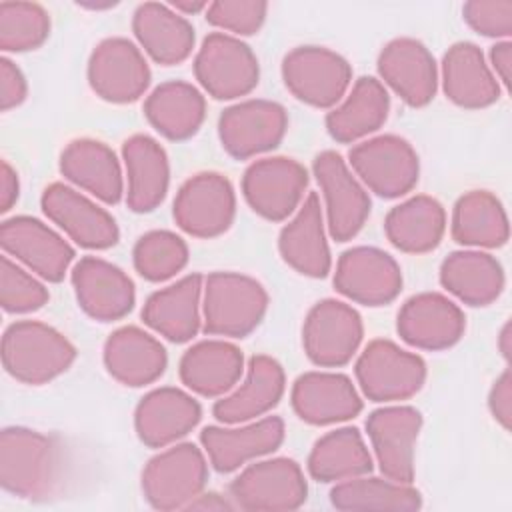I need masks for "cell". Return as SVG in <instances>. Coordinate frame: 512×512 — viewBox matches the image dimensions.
Here are the masks:
<instances>
[{
  "instance_id": "ac0fdd59",
  "label": "cell",
  "mask_w": 512,
  "mask_h": 512,
  "mask_svg": "<svg viewBox=\"0 0 512 512\" xmlns=\"http://www.w3.org/2000/svg\"><path fill=\"white\" fill-rule=\"evenodd\" d=\"M422 414L412 406H384L366 420V432L380 472L396 482L412 484L414 448Z\"/></svg>"
},
{
  "instance_id": "5bb4252c",
  "label": "cell",
  "mask_w": 512,
  "mask_h": 512,
  "mask_svg": "<svg viewBox=\"0 0 512 512\" xmlns=\"http://www.w3.org/2000/svg\"><path fill=\"white\" fill-rule=\"evenodd\" d=\"M288 128V114L282 104L252 98L228 106L218 118L222 148L236 160L276 148Z\"/></svg>"
},
{
  "instance_id": "7dc6e473",
  "label": "cell",
  "mask_w": 512,
  "mask_h": 512,
  "mask_svg": "<svg viewBox=\"0 0 512 512\" xmlns=\"http://www.w3.org/2000/svg\"><path fill=\"white\" fill-rule=\"evenodd\" d=\"M28 96V84L22 70L10 60H0V108L8 112L10 108L20 106Z\"/></svg>"
},
{
  "instance_id": "c3c4849f",
  "label": "cell",
  "mask_w": 512,
  "mask_h": 512,
  "mask_svg": "<svg viewBox=\"0 0 512 512\" xmlns=\"http://www.w3.org/2000/svg\"><path fill=\"white\" fill-rule=\"evenodd\" d=\"M488 408L494 420L504 428L510 430L512 422V374L506 368L492 384L488 394Z\"/></svg>"
},
{
  "instance_id": "d6986e66",
  "label": "cell",
  "mask_w": 512,
  "mask_h": 512,
  "mask_svg": "<svg viewBox=\"0 0 512 512\" xmlns=\"http://www.w3.org/2000/svg\"><path fill=\"white\" fill-rule=\"evenodd\" d=\"M396 330L406 344L436 352L454 346L464 336L466 318L448 296L420 292L400 306Z\"/></svg>"
},
{
  "instance_id": "6da1fadb",
  "label": "cell",
  "mask_w": 512,
  "mask_h": 512,
  "mask_svg": "<svg viewBox=\"0 0 512 512\" xmlns=\"http://www.w3.org/2000/svg\"><path fill=\"white\" fill-rule=\"evenodd\" d=\"M62 456L54 438L8 426L0 434V484L6 492L26 498H48L60 480Z\"/></svg>"
},
{
  "instance_id": "9c48e42d",
  "label": "cell",
  "mask_w": 512,
  "mask_h": 512,
  "mask_svg": "<svg viewBox=\"0 0 512 512\" xmlns=\"http://www.w3.org/2000/svg\"><path fill=\"white\" fill-rule=\"evenodd\" d=\"M282 80L300 102L314 108H332L346 94L352 68L344 56L330 48L298 46L282 60Z\"/></svg>"
},
{
  "instance_id": "f546056e",
  "label": "cell",
  "mask_w": 512,
  "mask_h": 512,
  "mask_svg": "<svg viewBox=\"0 0 512 512\" xmlns=\"http://www.w3.org/2000/svg\"><path fill=\"white\" fill-rule=\"evenodd\" d=\"M442 88L450 102L468 110L492 106L500 98V84L482 50L472 42H456L446 50Z\"/></svg>"
},
{
  "instance_id": "4316f807",
  "label": "cell",
  "mask_w": 512,
  "mask_h": 512,
  "mask_svg": "<svg viewBox=\"0 0 512 512\" xmlns=\"http://www.w3.org/2000/svg\"><path fill=\"white\" fill-rule=\"evenodd\" d=\"M324 226L320 198L316 192H310L298 206L294 218L280 230V256L298 274L324 278L330 272L332 258Z\"/></svg>"
},
{
  "instance_id": "d4e9b609",
  "label": "cell",
  "mask_w": 512,
  "mask_h": 512,
  "mask_svg": "<svg viewBox=\"0 0 512 512\" xmlns=\"http://www.w3.org/2000/svg\"><path fill=\"white\" fill-rule=\"evenodd\" d=\"M290 400L296 416L314 426L346 422L362 410L352 380L338 372H304L294 380Z\"/></svg>"
},
{
  "instance_id": "1f68e13d",
  "label": "cell",
  "mask_w": 512,
  "mask_h": 512,
  "mask_svg": "<svg viewBox=\"0 0 512 512\" xmlns=\"http://www.w3.org/2000/svg\"><path fill=\"white\" fill-rule=\"evenodd\" d=\"M182 384L200 396L230 392L244 374L242 350L226 340H200L190 346L178 364Z\"/></svg>"
},
{
  "instance_id": "b9f144b4",
  "label": "cell",
  "mask_w": 512,
  "mask_h": 512,
  "mask_svg": "<svg viewBox=\"0 0 512 512\" xmlns=\"http://www.w3.org/2000/svg\"><path fill=\"white\" fill-rule=\"evenodd\" d=\"M132 262L144 280L164 282L186 266L188 246L170 230H150L136 240Z\"/></svg>"
},
{
  "instance_id": "816d5d0a",
  "label": "cell",
  "mask_w": 512,
  "mask_h": 512,
  "mask_svg": "<svg viewBox=\"0 0 512 512\" xmlns=\"http://www.w3.org/2000/svg\"><path fill=\"white\" fill-rule=\"evenodd\" d=\"M236 508L232 498H224L216 492H208V494H198L184 510H232Z\"/></svg>"
},
{
  "instance_id": "8992f818",
  "label": "cell",
  "mask_w": 512,
  "mask_h": 512,
  "mask_svg": "<svg viewBox=\"0 0 512 512\" xmlns=\"http://www.w3.org/2000/svg\"><path fill=\"white\" fill-rule=\"evenodd\" d=\"M308 484L292 458H268L246 466L230 484L236 508L252 512L296 510L306 502Z\"/></svg>"
},
{
  "instance_id": "f5cc1de1",
  "label": "cell",
  "mask_w": 512,
  "mask_h": 512,
  "mask_svg": "<svg viewBox=\"0 0 512 512\" xmlns=\"http://www.w3.org/2000/svg\"><path fill=\"white\" fill-rule=\"evenodd\" d=\"M498 350L504 356V360L508 362L512 356V326H510V322H506L498 334Z\"/></svg>"
},
{
  "instance_id": "ba28073f",
  "label": "cell",
  "mask_w": 512,
  "mask_h": 512,
  "mask_svg": "<svg viewBox=\"0 0 512 512\" xmlns=\"http://www.w3.org/2000/svg\"><path fill=\"white\" fill-rule=\"evenodd\" d=\"M348 162L360 182L382 198L408 194L420 174V160L408 140L382 134L350 148Z\"/></svg>"
},
{
  "instance_id": "e575fe53",
  "label": "cell",
  "mask_w": 512,
  "mask_h": 512,
  "mask_svg": "<svg viewBox=\"0 0 512 512\" xmlns=\"http://www.w3.org/2000/svg\"><path fill=\"white\" fill-rule=\"evenodd\" d=\"M502 264L482 250H456L440 264V284L468 306H488L504 290Z\"/></svg>"
},
{
  "instance_id": "3957f363",
  "label": "cell",
  "mask_w": 512,
  "mask_h": 512,
  "mask_svg": "<svg viewBox=\"0 0 512 512\" xmlns=\"http://www.w3.org/2000/svg\"><path fill=\"white\" fill-rule=\"evenodd\" d=\"M268 308L264 286L240 272H212L204 280L202 328L206 334L244 338L262 322Z\"/></svg>"
},
{
  "instance_id": "bcb514c9",
  "label": "cell",
  "mask_w": 512,
  "mask_h": 512,
  "mask_svg": "<svg viewBox=\"0 0 512 512\" xmlns=\"http://www.w3.org/2000/svg\"><path fill=\"white\" fill-rule=\"evenodd\" d=\"M464 22L488 38H508L512 34L510 0H470L462 6Z\"/></svg>"
},
{
  "instance_id": "f1b7e54d",
  "label": "cell",
  "mask_w": 512,
  "mask_h": 512,
  "mask_svg": "<svg viewBox=\"0 0 512 512\" xmlns=\"http://www.w3.org/2000/svg\"><path fill=\"white\" fill-rule=\"evenodd\" d=\"M202 276L188 274L178 282L156 290L142 308V320L148 328L170 342H188L200 330V296Z\"/></svg>"
},
{
  "instance_id": "7a4b0ae2",
  "label": "cell",
  "mask_w": 512,
  "mask_h": 512,
  "mask_svg": "<svg viewBox=\"0 0 512 512\" xmlns=\"http://www.w3.org/2000/svg\"><path fill=\"white\" fill-rule=\"evenodd\" d=\"M74 360V344L44 322L18 320L4 330L2 364L18 382L46 384L66 372Z\"/></svg>"
},
{
  "instance_id": "30bf717a",
  "label": "cell",
  "mask_w": 512,
  "mask_h": 512,
  "mask_svg": "<svg viewBox=\"0 0 512 512\" xmlns=\"http://www.w3.org/2000/svg\"><path fill=\"white\" fill-rule=\"evenodd\" d=\"M312 170L322 188L330 236L336 242L352 240L370 216L372 204L366 188L334 150L320 152L314 158Z\"/></svg>"
},
{
  "instance_id": "8d00e7d4",
  "label": "cell",
  "mask_w": 512,
  "mask_h": 512,
  "mask_svg": "<svg viewBox=\"0 0 512 512\" xmlns=\"http://www.w3.org/2000/svg\"><path fill=\"white\" fill-rule=\"evenodd\" d=\"M388 112L390 96L384 84L372 76H362L348 96L326 114V130L336 142L350 144L376 132L386 122Z\"/></svg>"
},
{
  "instance_id": "7bdbcfd3",
  "label": "cell",
  "mask_w": 512,
  "mask_h": 512,
  "mask_svg": "<svg viewBox=\"0 0 512 512\" xmlns=\"http://www.w3.org/2000/svg\"><path fill=\"white\" fill-rule=\"evenodd\" d=\"M50 16L36 2H0V48L4 52H28L46 42Z\"/></svg>"
},
{
  "instance_id": "2e32d148",
  "label": "cell",
  "mask_w": 512,
  "mask_h": 512,
  "mask_svg": "<svg viewBox=\"0 0 512 512\" xmlns=\"http://www.w3.org/2000/svg\"><path fill=\"white\" fill-rule=\"evenodd\" d=\"M334 288L364 306L390 304L402 290L400 264L374 246H354L336 262Z\"/></svg>"
},
{
  "instance_id": "7c38bea8",
  "label": "cell",
  "mask_w": 512,
  "mask_h": 512,
  "mask_svg": "<svg viewBox=\"0 0 512 512\" xmlns=\"http://www.w3.org/2000/svg\"><path fill=\"white\" fill-rule=\"evenodd\" d=\"M364 336L360 314L346 302L326 298L316 302L302 326L306 356L322 368H338L352 360Z\"/></svg>"
},
{
  "instance_id": "ab89813d",
  "label": "cell",
  "mask_w": 512,
  "mask_h": 512,
  "mask_svg": "<svg viewBox=\"0 0 512 512\" xmlns=\"http://www.w3.org/2000/svg\"><path fill=\"white\" fill-rule=\"evenodd\" d=\"M372 454L358 428L344 426L320 436L308 454V472L318 482H342L368 474Z\"/></svg>"
},
{
  "instance_id": "4fadbf2b",
  "label": "cell",
  "mask_w": 512,
  "mask_h": 512,
  "mask_svg": "<svg viewBox=\"0 0 512 512\" xmlns=\"http://www.w3.org/2000/svg\"><path fill=\"white\" fill-rule=\"evenodd\" d=\"M306 186V168L286 156L260 158L242 176V194L248 206L270 222L286 220L302 204Z\"/></svg>"
},
{
  "instance_id": "681fc988",
  "label": "cell",
  "mask_w": 512,
  "mask_h": 512,
  "mask_svg": "<svg viewBox=\"0 0 512 512\" xmlns=\"http://www.w3.org/2000/svg\"><path fill=\"white\" fill-rule=\"evenodd\" d=\"M20 184H18V174L16 170L2 160L0 164V212H8L14 202L18 200Z\"/></svg>"
},
{
  "instance_id": "52a82bcc",
  "label": "cell",
  "mask_w": 512,
  "mask_h": 512,
  "mask_svg": "<svg viewBox=\"0 0 512 512\" xmlns=\"http://www.w3.org/2000/svg\"><path fill=\"white\" fill-rule=\"evenodd\" d=\"M356 380L372 402L406 400L426 382V362L392 340H372L356 360Z\"/></svg>"
},
{
  "instance_id": "d6a6232c",
  "label": "cell",
  "mask_w": 512,
  "mask_h": 512,
  "mask_svg": "<svg viewBox=\"0 0 512 512\" xmlns=\"http://www.w3.org/2000/svg\"><path fill=\"white\" fill-rule=\"evenodd\" d=\"M132 32L144 52L164 66L184 62L196 40L188 18L160 2H144L134 10Z\"/></svg>"
},
{
  "instance_id": "277c9868",
  "label": "cell",
  "mask_w": 512,
  "mask_h": 512,
  "mask_svg": "<svg viewBox=\"0 0 512 512\" xmlns=\"http://www.w3.org/2000/svg\"><path fill=\"white\" fill-rule=\"evenodd\" d=\"M208 462L192 442H176L142 470V494L156 510L186 508L206 486Z\"/></svg>"
},
{
  "instance_id": "603a6c76",
  "label": "cell",
  "mask_w": 512,
  "mask_h": 512,
  "mask_svg": "<svg viewBox=\"0 0 512 512\" xmlns=\"http://www.w3.org/2000/svg\"><path fill=\"white\" fill-rule=\"evenodd\" d=\"M202 418V408L188 392L162 386L150 390L134 410V430L148 448L176 444L192 432Z\"/></svg>"
},
{
  "instance_id": "74e56055",
  "label": "cell",
  "mask_w": 512,
  "mask_h": 512,
  "mask_svg": "<svg viewBox=\"0 0 512 512\" xmlns=\"http://www.w3.org/2000/svg\"><path fill=\"white\" fill-rule=\"evenodd\" d=\"M384 232L394 248L426 254L440 244L446 232V210L436 198L416 194L386 214Z\"/></svg>"
},
{
  "instance_id": "f6af8a7d",
  "label": "cell",
  "mask_w": 512,
  "mask_h": 512,
  "mask_svg": "<svg viewBox=\"0 0 512 512\" xmlns=\"http://www.w3.org/2000/svg\"><path fill=\"white\" fill-rule=\"evenodd\" d=\"M268 12L262 0H216L206 8V20L232 36H250L260 30Z\"/></svg>"
},
{
  "instance_id": "f35d334b",
  "label": "cell",
  "mask_w": 512,
  "mask_h": 512,
  "mask_svg": "<svg viewBox=\"0 0 512 512\" xmlns=\"http://www.w3.org/2000/svg\"><path fill=\"white\" fill-rule=\"evenodd\" d=\"M454 242L470 248H498L508 242L510 226L502 202L488 190L462 194L450 220Z\"/></svg>"
},
{
  "instance_id": "4dcf8cb0",
  "label": "cell",
  "mask_w": 512,
  "mask_h": 512,
  "mask_svg": "<svg viewBox=\"0 0 512 512\" xmlns=\"http://www.w3.org/2000/svg\"><path fill=\"white\" fill-rule=\"evenodd\" d=\"M60 172L104 204H116L124 194L120 162L114 150L100 140H72L60 154Z\"/></svg>"
},
{
  "instance_id": "d590c367",
  "label": "cell",
  "mask_w": 512,
  "mask_h": 512,
  "mask_svg": "<svg viewBox=\"0 0 512 512\" xmlns=\"http://www.w3.org/2000/svg\"><path fill=\"white\" fill-rule=\"evenodd\" d=\"M144 116L164 138L188 140L204 122L206 100L190 82L168 80L146 96Z\"/></svg>"
},
{
  "instance_id": "f907efd6",
  "label": "cell",
  "mask_w": 512,
  "mask_h": 512,
  "mask_svg": "<svg viewBox=\"0 0 512 512\" xmlns=\"http://www.w3.org/2000/svg\"><path fill=\"white\" fill-rule=\"evenodd\" d=\"M490 64L494 70V76L508 88L510 86V70H512V44L508 40L496 42L490 50Z\"/></svg>"
},
{
  "instance_id": "7402d4cb",
  "label": "cell",
  "mask_w": 512,
  "mask_h": 512,
  "mask_svg": "<svg viewBox=\"0 0 512 512\" xmlns=\"http://www.w3.org/2000/svg\"><path fill=\"white\" fill-rule=\"evenodd\" d=\"M378 74L402 102L426 106L436 96L438 68L432 52L416 38H394L378 54Z\"/></svg>"
},
{
  "instance_id": "8fae6325",
  "label": "cell",
  "mask_w": 512,
  "mask_h": 512,
  "mask_svg": "<svg viewBox=\"0 0 512 512\" xmlns=\"http://www.w3.org/2000/svg\"><path fill=\"white\" fill-rule=\"evenodd\" d=\"M172 214L186 234L194 238H216L234 222V188L220 172H198L176 192Z\"/></svg>"
},
{
  "instance_id": "83f0119b",
  "label": "cell",
  "mask_w": 512,
  "mask_h": 512,
  "mask_svg": "<svg viewBox=\"0 0 512 512\" xmlns=\"http://www.w3.org/2000/svg\"><path fill=\"white\" fill-rule=\"evenodd\" d=\"M102 358L108 374L132 388L156 382L168 364L160 340L138 326H122L114 330L104 342Z\"/></svg>"
},
{
  "instance_id": "9a60e30c",
  "label": "cell",
  "mask_w": 512,
  "mask_h": 512,
  "mask_svg": "<svg viewBox=\"0 0 512 512\" xmlns=\"http://www.w3.org/2000/svg\"><path fill=\"white\" fill-rule=\"evenodd\" d=\"M90 88L106 102L128 104L150 86V68L142 50L122 36L98 42L88 60Z\"/></svg>"
},
{
  "instance_id": "5b68a950",
  "label": "cell",
  "mask_w": 512,
  "mask_h": 512,
  "mask_svg": "<svg viewBox=\"0 0 512 512\" xmlns=\"http://www.w3.org/2000/svg\"><path fill=\"white\" fill-rule=\"evenodd\" d=\"M198 84L216 100H234L258 86L260 64L252 48L238 36L212 32L194 58Z\"/></svg>"
},
{
  "instance_id": "ffe728a7",
  "label": "cell",
  "mask_w": 512,
  "mask_h": 512,
  "mask_svg": "<svg viewBox=\"0 0 512 512\" xmlns=\"http://www.w3.org/2000/svg\"><path fill=\"white\" fill-rule=\"evenodd\" d=\"M0 244L8 256H14L48 282H60L74 260V248L48 224L32 216L4 220Z\"/></svg>"
},
{
  "instance_id": "836d02e7",
  "label": "cell",
  "mask_w": 512,
  "mask_h": 512,
  "mask_svg": "<svg viewBox=\"0 0 512 512\" xmlns=\"http://www.w3.org/2000/svg\"><path fill=\"white\" fill-rule=\"evenodd\" d=\"M126 166V202L134 212H152L168 192L170 164L166 150L146 134H134L122 144Z\"/></svg>"
},
{
  "instance_id": "e0dca14e",
  "label": "cell",
  "mask_w": 512,
  "mask_h": 512,
  "mask_svg": "<svg viewBox=\"0 0 512 512\" xmlns=\"http://www.w3.org/2000/svg\"><path fill=\"white\" fill-rule=\"evenodd\" d=\"M40 206L48 220L82 248L106 250L120 238L118 224L110 212L62 182H54L42 192Z\"/></svg>"
},
{
  "instance_id": "db71d44e",
  "label": "cell",
  "mask_w": 512,
  "mask_h": 512,
  "mask_svg": "<svg viewBox=\"0 0 512 512\" xmlns=\"http://www.w3.org/2000/svg\"><path fill=\"white\" fill-rule=\"evenodd\" d=\"M170 8H174L178 14L182 16H188V14H196V12H202L208 8V2H190V0H178V2H172Z\"/></svg>"
},
{
  "instance_id": "cb8c5ba5",
  "label": "cell",
  "mask_w": 512,
  "mask_h": 512,
  "mask_svg": "<svg viewBox=\"0 0 512 512\" xmlns=\"http://www.w3.org/2000/svg\"><path fill=\"white\" fill-rule=\"evenodd\" d=\"M282 440L284 422L278 416H266L244 426H206L200 432V444L210 464L222 474L274 452Z\"/></svg>"
},
{
  "instance_id": "60d3db41",
  "label": "cell",
  "mask_w": 512,
  "mask_h": 512,
  "mask_svg": "<svg viewBox=\"0 0 512 512\" xmlns=\"http://www.w3.org/2000/svg\"><path fill=\"white\" fill-rule=\"evenodd\" d=\"M330 502L344 512H416L422 508V496L412 484L366 474L338 482L330 490Z\"/></svg>"
},
{
  "instance_id": "484cf974",
  "label": "cell",
  "mask_w": 512,
  "mask_h": 512,
  "mask_svg": "<svg viewBox=\"0 0 512 512\" xmlns=\"http://www.w3.org/2000/svg\"><path fill=\"white\" fill-rule=\"evenodd\" d=\"M286 386L284 368L266 354L250 358L244 382L214 402L212 414L222 424H244L270 412L282 398Z\"/></svg>"
},
{
  "instance_id": "ee69618b",
  "label": "cell",
  "mask_w": 512,
  "mask_h": 512,
  "mask_svg": "<svg viewBox=\"0 0 512 512\" xmlns=\"http://www.w3.org/2000/svg\"><path fill=\"white\" fill-rule=\"evenodd\" d=\"M48 290L32 274L12 262L8 256L0 260V304L4 312L24 314L42 308L48 302Z\"/></svg>"
},
{
  "instance_id": "44dd1931",
  "label": "cell",
  "mask_w": 512,
  "mask_h": 512,
  "mask_svg": "<svg viewBox=\"0 0 512 512\" xmlns=\"http://www.w3.org/2000/svg\"><path fill=\"white\" fill-rule=\"evenodd\" d=\"M72 286L78 306L98 322L120 320L134 308V282L104 258H80L72 268Z\"/></svg>"
}]
</instances>
